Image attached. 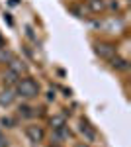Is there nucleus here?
I'll use <instances>...</instances> for the list:
<instances>
[{
  "label": "nucleus",
  "instance_id": "obj_1",
  "mask_svg": "<svg viewBox=\"0 0 131 147\" xmlns=\"http://www.w3.org/2000/svg\"><path fill=\"white\" fill-rule=\"evenodd\" d=\"M16 96H22L26 100H32V98H37L39 96V84H37V80H33L32 77H24L20 79L16 84Z\"/></svg>",
  "mask_w": 131,
  "mask_h": 147
},
{
  "label": "nucleus",
  "instance_id": "obj_2",
  "mask_svg": "<svg viewBox=\"0 0 131 147\" xmlns=\"http://www.w3.org/2000/svg\"><path fill=\"white\" fill-rule=\"evenodd\" d=\"M94 51H96V55L102 57V59H112V57L118 53V49H116V45H112V43H94Z\"/></svg>",
  "mask_w": 131,
  "mask_h": 147
},
{
  "label": "nucleus",
  "instance_id": "obj_3",
  "mask_svg": "<svg viewBox=\"0 0 131 147\" xmlns=\"http://www.w3.org/2000/svg\"><path fill=\"white\" fill-rule=\"evenodd\" d=\"M26 136H28V139L32 141V143H41L45 137V131L41 125H28L26 127Z\"/></svg>",
  "mask_w": 131,
  "mask_h": 147
},
{
  "label": "nucleus",
  "instance_id": "obj_4",
  "mask_svg": "<svg viewBox=\"0 0 131 147\" xmlns=\"http://www.w3.org/2000/svg\"><path fill=\"white\" fill-rule=\"evenodd\" d=\"M8 69H10V71H14L18 77H22V75H26V73H28V65H26V61L18 59V57H12L10 61H8Z\"/></svg>",
  "mask_w": 131,
  "mask_h": 147
},
{
  "label": "nucleus",
  "instance_id": "obj_5",
  "mask_svg": "<svg viewBox=\"0 0 131 147\" xmlns=\"http://www.w3.org/2000/svg\"><path fill=\"white\" fill-rule=\"evenodd\" d=\"M53 137L57 139V143H63L67 141L69 137H71V129H69V125H61V127H55L53 129Z\"/></svg>",
  "mask_w": 131,
  "mask_h": 147
},
{
  "label": "nucleus",
  "instance_id": "obj_6",
  "mask_svg": "<svg viewBox=\"0 0 131 147\" xmlns=\"http://www.w3.org/2000/svg\"><path fill=\"white\" fill-rule=\"evenodd\" d=\"M78 129H80V134L84 136V139H86V141H94V139H96V131H94V127L88 124V122H84V120H82Z\"/></svg>",
  "mask_w": 131,
  "mask_h": 147
},
{
  "label": "nucleus",
  "instance_id": "obj_7",
  "mask_svg": "<svg viewBox=\"0 0 131 147\" xmlns=\"http://www.w3.org/2000/svg\"><path fill=\"white\" fill-rule=\"evenodd\" d=\"M14 100H16V92L12 88H4L0 92V106H10L14 104Z\"/></svg>",
  "mask_w": 131,
  "mask_h": 147
},
{
  "label": "nucleus",
  "instance_id": "obj_8",
  "mask_svg": "<svg viewBox=\"0 0 131 147\" xmlns=\"http://www.w3.org/2000/svg\"><path fill=\"white\" fill-rule=\"evenodd\" d=\"M110 65H112L114 69H118V71H127V69H129V63H127L123 57H120L118 53L110 59Z\"/></svg>",
  "mask_w": 131,
  "mask_h": 147
},
{
  "label": "nucleus",
  "instance_id": "obj_9",
  "mask_svg": "<svg viewBox=\"0 0 131 147\" xmlns=\"http://www.w3.org/2000/svg\"><path fill=\"white\" fill-rule=\"evenodd\" d=\"M18 80H20V77H18L14 71H10V69H8V71L4 73V84H8V86H10V84H16Z\"/></svg>",
  "mask_w": 131,
  "mask_h": 147
},
{
  "label": "nucleus",
  "instance_id": "obj_10",
  "mask_svg": "<svg viewBox=\"0 0 131 147\" xmlns=\"http://www.w3.org/2000/svg\"><path fill=\"white\" fill-rule=\"evenodd\" d=\"M104 6H106L104 0H88V8H90L92 12H102Z\"/></svg>",
  "mask_w": 131,
  "mask_h": 147
},
{
  "label": "nucleus",
  "instance_id": "obj_11",
  "mask_svg": "<svg viewBox=\"0 0 131 147\" xmlns=\"http://www.w3.org/2000/svg\"><path fill=\"white\" fill-rule=\"evenodd\" d=\"M12 57H14V53H12L10 49H6V45L0 47V63H8Z\"/></svg>",
  "mask_w": 131,
  "mask_h": 147
},
{
  "label": "nucleus",
  "instance_id": "obj_12",
  "mask_svg": "<svg viewBox=\"0 0 131 147\" xmlns=\"http://www.w3.org/2000/svg\"><path fill=\"white\" fill-rule=\"evenodd\" d=\"M18 114H20L22 118H33V116H35V112H33V108H30V106H26V104L18 108Z\"/></svg>",
  "mask_w": 131,
  "mask_h": 147
},
{
  "label": "nucleus",
  "instance_id": "obj_13",
  "mask_svg": "<svg viewBox=\"0 0 131 147\" xmlns=\"http://www.w3.org/2000/svg\"><path fill=\"white\" fill-rule=\"evenodd\" d=\"M65 116L61 114V116H53L51 118V129H55V127H61V125H65Z\"/></svg>",
  "mask_w": 131,
  "mask_h": 147
},
{
  "label": "nucleus",
  "instance_id": "obj_14",
  "mask_svg": "<svg viewBox=\"0 0 131 147\" xmlns=\"http://www.w3.org/2000/svg\"><path fill=\"white\" fill-rule=\"evenodd\" d=\"M14 124H16V122H14L12 118H2V125H4V127H14Z\"/></svg>",
  "mask_w": 131,
  "mask_h": 147
},
{
  "label": "nucleus",
  "instance_id": "obj_15",
  "mask_svg": "<svg viewBox=\"0 0 131 147\" xmlns=\"http://www.w3.org/2000/svg\"><path fill=\"white\" fill-rule=\"evenodd\" d=\"M0 147H8V139L2 137V136H0Z\"/></svg>",
  "mask_w": 131,
  "mask_h": 147
},
{
  "label": "nucleus",
  "instance_id": "obj_16",
  "mask_svg": "<svg viewBox=\"0 0 131 147\" xmlns=\"http://www.w3.org/2000/svg\"><path fill=\"white\" fill-rule=\"evenodd\" d=\"M75 147H90V145H86V143H77Z\"/></svg>",
  "mask_w": 131,
  "mask_h": 147
},
{
  "label": "nucleus",
  "instance_id": "obj_17",
  "mask_svg": "<svg viewBox=\"0 0 131 147\" xmlns=\"http://www.w3.org/2000/svg\"><path fill=\"white\" fill-rule=\"evenodd\" d=\"M18 2H20V0H10V4H14V6H16Z\"/></svg>",
  "mask_w": 131,
  "mask_h": 147
},
{
  "label": "nucleus",
  "instance_id": "obj_18",
  "mask_svg": "<svg viewBox=\"0 0 131 147\" xmlns=\"http://www.w3.org/2000/svg\"><path fill=\"white\" fill-rule=\"evenodd\" d=\"M49 147H59V145H49Z\"/></svg>",
  "mask_w": 131,
  "mask_h": 147
}]
</instances>
